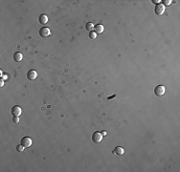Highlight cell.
<instances>
[{
  "mask_svg": "<svg viewBox=\"0 0 180 172\" xmlns=\"http://www.w3.org/2000/svg\"><path fill=\"white\" fill-rule=\"evenodd\" d=\"M166 92V89H165V87L163 85H158L155 87V89H154V94H155L157 97H161L163 96L164 94Z\"/></svg>",
  "mask_w": 180,
  "mask_h": 172,
  "instance_id": "obj_1",
  "label": "cell"
},
{
  "mask_svg": "<svg viewBox=\"0 0 180 172\" xmlns=\"http://www.w3.org/2000/svg\"><path fill=\"white\" fill-rule=\"evenodd\" d=\"M20 144H22L25 148L26 147H30L32 145V139L29 137H24L20 140Z\"/></svg>",
  "mask_w": 180,
  "mask_h": 172,
  "instance_id": "obj_2",
  "label": "cell"
},
{
  "mask_svg": "<svg viewBox=\"0 0 180 172\" xmlns=\"http://www.w3.org/2000/svg\"><path fill=\"white\" fill-rule=\"evenodd\" d=\"M11 113L13 117H19L22 113V109L19 107V106H13L11 110Z\"/></svg>",
  "mask_w": 180,
  "mask_h": 172,
  "instance_id": "obj_3",
  "label": "cell"
},
{
  "mask_svg": "<svg viewBox=\"0 0 180 172\" xmlns=\"http://www.w3.org/2000/svg\"><path fill=\"white\" fill-rule=\"evenodd\" d=\"M50 34H51V31H50L49 28H47V27H42V28L39 30V35H40L41 37H49Z\"/></svg>",
  "mask_w": 180,
  "mask_h": 172,
  "instance_id": "obj_4",
  "label": "cell"
},
{
  "mask_svg": "<svg viewBox=\"0 0 180 172\" xmlns=\"http://www.w3.org/2000/svg\"><path fill=\"white\" fill-rule=\"evenodd\" d=\"M103 140V136L100 132H94L92 134V141L95 142V143H99L100 141Z\"/></svg>",
  "mask_w": 180,
  "mask_h": 172,
  "instance_id": "obj_5",
  "label": "cell"
},
{
  "mask_svg": "<svg viewBox=\"0 0 180 172\" xmlns=\"http://www.w3.org/2000/svg\"><path fill=\"white\" fill-rule=\"evenodd\" d=\"M165 12V7L162 4H157L155 7V13L156 15H162Z\"/></svg>",
  "mask_w": 180,
  "mask_h": 172,
  "instance_id": "obj_6",
  "label": "cell"
},
{
  "mask_svg": "<svg viewBox=\"0 0 180 172\" xmlns=\"http://www.w3.org/2000/svg\"><path fill=\"white\" fill-rule=\"evenodd\" d=\"M37 71H35V70H30V71L27 73V78L30 80H35L37 79Z\"/></svg>",
  "mask_w": 180,
  "mask_h": 172,
  "instance_id": "obj_7",
  "label": "cell"
},
{
  "mask_svg": "<svg viewBox=\"0 0 180 172\" xmlns=\"http://www.w3.org/2000/svg\"><path fill=\"white\" fill-rule=\"evenodd\" d=\"M124 148L121 147V146H116V147L114 148V150H113V154H115L117 156H122L124 154Z\"/></svg>",
  "mask_w": 180,
  "mask_h": 172,
  "instance_id": "obj_8",
  "label": "cell"
},
{
  "mask_svg": "<svg viewBox=\"0 0 180 172\" xmlns=\"http://www.w3.org/2000/svg\"><path fill=\"white\" fill-rule=\"evenodd\" d=\"M38 21H39L40 24L45 25L47 22H48V17H47V15H46V14H40L39 17H38Z\"/></svg>",
  "mask_w": 180,
  "mask_h": 172,
  "instance_id": "obj_9",
  "label": "cell"
},
{
  "mask_svg": "<svg viewBox=\"0 0 180 172\" xmlns=\"http://www.w3.org/2000/svg\"><path fill=\"white\" fill-rule=\"evenodd\" d=\"M94 30H95L96 34H102L104 32V30H105V28H104V26L102 24H98L96 25V26H94Z\"/></svg>",
  "mask_w": 180,
  "mask_h": 172,
  "instance_id": "obj_10",
  "label": "cell"
},
{
  "mask_svg": "<svg viewBox=\"0 0 180 172\" xmlns=\"http://www.w3.org/2000/svg\"><path fill=\"white\" fill-rule=\"evenodd\" d=\"M22 58H23V55H22L21 53H19V52L14 53V55H13V59H14V61L20 62L22 60Z\"/></svg>",
  "mask_w": 180,
  "mask_h": 172,
  "instance_id": "obj_11",
  "label": "cell"
},
{
  "mask_svg": "<svg viewBox=\"0 0 180 172\" xmlns=\"http://www.w3.org/2000/svg\"><path fill=\"white\" fill-rule=\"evenodd\" d=\"M85 29H86L88 32H92V30L94 29V25L91 23V22H88L85 26Z\"/></svg>",
  "mask_w": 180,
  "mask_h": 172,
  "instance_id": "obj_12",
  "label": "cell"
},
{
  "mask_svg": "<svg viewBox=\"0 0 180 172\" xmlns=\"http://www.w3.org/2000/svg\"><path fill=\"white\" fill-rule=\"evenodd\" d=\"M172 3H173V1H172V0H164L162 5H163L164 7H165V6H170Z\"/></svg>",
  "mask_w": 180,
  "mask_h": 172,
  "instance_id": "obj_13",
  "label": "cell"
},
{
  "mask_svg": "<svg viewBox=\"0 0 180 172\" xmlns=\"http://www.w3.org/2000/svg\"><path fill=\"white\" fill-rule=\"evenodd\" d=\"M89 37H90L91 39H95V38L97 37V34H96L95 32H90V33H89Z\"/></svg>",
  "mask_w": 180,
  "mask_h": 172,
  "instance_id": "obj_14",
  "label": "cell"
},
{
  "mask_svg": "<svg viewBox=\"0 0 180 172\" xmlns=\"http://www.w3.org/2000/svg\"><path fill=\"white\" fill-rule=\"evenodd\" d=\"M24 146L22 145V144H19V145H17L16 146V150L18 151V152H23V150H24Z\"/></svg>",
  "mask_w": 180,
  "mask_h": 172,
  "instance_id": "obj_15",
  "label": "cell"
},
{
  "mask_svg": "<svg viewBox=\"0 0 180 172\" xmlns=\"http://www.w3.org/2000/svg\"><path fill=\"white\" fill-rule=\"evenodd\" d=\"M12 121H13V123H18V122H19L18 117H13V119H12Z\"/></svg>",
  "mask_w": 180,
  "mask_h": 172,
  "instance_id": "obj_16",
  "label": "cell"
},
{
  "mask_svg": "<svg viewBox=\"0 0 180 172\" xmlns=\"http://www.w3.org/2000/svg\"><path fill=\"white\" fill-rule=\"evenodd\" d=\"M152 2H153V3H155L156 5H157V4H160V2H161V1H160V0H152Z\"/></svg>",
  "mask_w": 180,
  "mask_h": 172,
  "instance_id": "obj_17",
  "label": "cell"
},
{
  "mask_svg": "<svg viewBox=\"0 0 180 172\" xmlns=\"http://www.w3.org/2000/svg\"><path fill=\"white\" fill-rule=\"evenodd\" d=\"M115 97H116V94H114L113 96H110V97H108V98H107V99L109 100V99H111V98H114Z\"/></svg>",
  "mask_w": 180,
  "mask_h": 172,
  "instance_id": "obj_18",
  "label": "cell"
},
{
  "mask_svg": "<svg viewBox=\"0 0 180 172\" xmlns=\"http://www.w3.org/2000/svg\"><path fill=\"white\" fill-rule=\"evenodd\" d=\"M101 134H102V136H106V131H102V132H101Z\"/></svg>",
  "mask_w": 180,
  "mask_h": 172,
  "instance_id": "obj_19",
  "label": "cell"
},
{
  "mask_svg": "<svg viewBox=\"0 0 180 172\" xmlns=\"http://www.w3.org/2000/svg\"><path fill=\"white\" fill-rule=\"evenodd\" d=\"M3 84H4V81H3V80H0V86L2 87V86H3Z\"/></svg>",
  "mask_w": 180,
  "mask_h": 172,
  "instance_id": "obj_20",
  "label": "cell"
}]
</instances>
